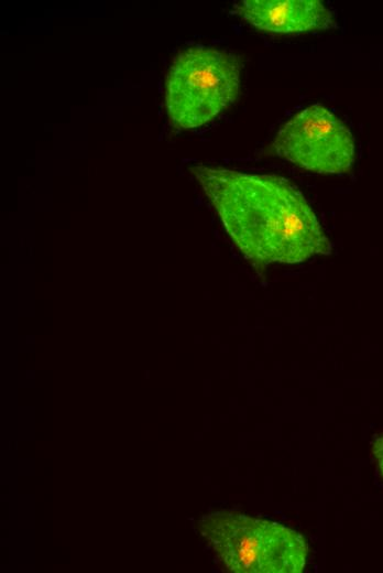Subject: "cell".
Listing matches in <instances>:
<instances>
[{
  "mask_svg": "<svg viewBox=\"0 0 383 573\" xmlns=\"http://www.w3.org/2000/svg\"><path fill=\"white\" fill-rule=\"evenodd\" d=\"M190 172L228 236L258 271L331 252L314 210L284 177L206 165Z\"/></svg>",
  "mask_w": 383,
  "mask_h": 573,
  "instance_id": "6da1fadb",
  "label": "cell"
},
{
  "mask_svg": "<svg viewBox=\"0 0 383 573\" xmlns=\"http://www.w3.org/2000/svg\"><path fill=\"white\" fill-rule=\"evenodd\" d=\"M223 566L233 573H300L308 547L297 531L239 510H218L197 521Z\"/></svg>",
  "mask_w": 383,
  "mask_h": 573,
  "instance_id": "7a4b0ae2",
  "label": "cell"
},
{
  "mask_svg": "<svg viewBox=\"0 0 383 573\" xmlns=\"http://www.w3.org/2000/svg\"><path fill=\"white\" fill-rule=\"evenodd\" d=\"M241 61L229 52L193 45L173 60L165 83V107L174 127L195 129L233 104L240 90Z\"/></svg>",
  "mask_w": 383,
  "mask_h": 573,
  "instance_id": "3957f363",
  "label": "cell"
},
{
  "mask_svg": "<svg viewBox=\"0 0 383 573\" xmlns=\"http://www.w3.org/2000/svg\"><path fill=\"white\" fill-rule=\"evenodd\" d=\"M271 152L314 173L340 174L353 164L354 139L335 113L317 104L284 123L271 143Z\"/></svg>",
  "mask_w": 383,
  "mask_h": 573,
  "instance_id": "277c9868",
  "label": "cell"
},
{
  "mask_svg": "<svg viewBox=\"0 0 383 573\" xmlns=\"http://www.w3.org/2000/svg\"><path fill=\"white\" fill-rule=\"evenodd\" d=\"M234 13L261 31L277 34L336 26L332 12L319 0H243L234 4Z\"/></svg>",
  "mask_w": 383,
  "mask_h": 573,
  "instance_id": "5b68a950",
  "label": "cell"
},
{
  "mask_svg": "<svg viewBox=\"0 0 383 573\" xmlns=\"http://www.w3.org/2000/svg\"><path fill=\"white\" fill-rule=\"evenodd\" d=\"M372 453L376 460L377 466L383 475V436L376 437L372 442Z\"/></svg>",
  "mask_w": 383,
  "mask_h": 573,
  "instance_id": "8992f818",
  "label": "cell"
}]
</instances>
